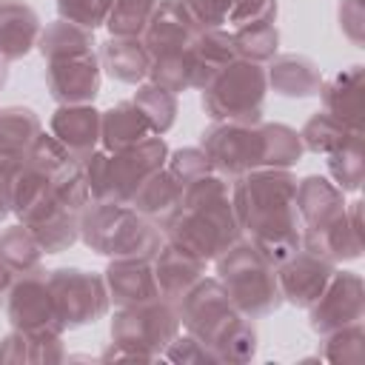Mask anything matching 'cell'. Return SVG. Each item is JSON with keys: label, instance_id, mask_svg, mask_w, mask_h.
Segmentation results:
<instances>
[{"label": "cell", "instance_id": "10", "mask_svg": "<svg viewBox=\"0 0 365 365\" xmlns=\"http://www.w3.org/2000/svg\"><path fill=\"white\" fill-rule=\"evenodd\" d=\"M268 77L262 63L234 57L205 88L202 111L214 123H259Z\"/></svg>", "mask_w": 365, "mask_h": 365}, {"label": "cell", "instance_id": "9", "mask_svg": "<svg viewBox=\"0 0 365 365\" xmlns=\"http://www.w3.org/2000/svg\"><path fill=\"white\" fill-rule=\"evenodd\" d=\"M177 331L180 317L174 302L148 299L120 305L111 319V348L103 354V359H160Z\"/></svg>", "mask_w": 365, "mask_h": 365}, {"label": "cell", "instance_id": "44", "mask_svg": "<svg viewBox=\"0 0 365 365\" xmlns=\"http://www.w3.org/2000/svg\"><path fill=\"white\" fill-rule=\"evenodd\" d=\"M365 17H362V0H342L339 3V26H342V31L359 46L362 43V23Z\"/></svg>", "mask_w": 365, "mask_h": 365}, {"label": "cell", "instance_id": "29", "mask_svg": "<svg viewBox=\"0 0 365 365\" xmlns=\"http://www.w3.org/2000/svg\"><path fill=\"white\" fill-rule=\"evenodd\" d=\"M362 137V128H351L345 123H339L336 117H331L328 111H317L308 117V123L299 131L302 148L314 151V154H331L354 140Z\"/></svg>", "mask_w": 365, "mask_h": 365}, {"label": "cell", "instance_id": "18", "mask_svg": "<svg viewBox=\"0 0 365 365\" xmlns=\"http://www.w3.org/2000/svg\"><path fill=\"white\" fill-rule=\"evenodd\" d=\"M103 279L108 288V299H114L117 305H137V302L160 299L151 257H117L108 262Z\"/></svg>", "mask_w": 365, "mask_h": 365}, {"label": "cell", "instance_id": "42", "mask_svg": "<svg viewBox=\"0 0 365 365\" xmlns=\"http://www.w3.org/2000/svg\"><path fill=\"white\" fill-rule=\"evenodd\" d=\"M163 359H171V362H217V354L208 345H202L197 336L185 334V336H174L165 345Z\"/></svg>", "mask_w": 365, "mask_h": 365}, {"label": "cell", "instance_id": "13", "mask_svg": "<svg viewBox=\"0 0 365 365\" xmlns=\"http://www.w3.org/2000/svg\"><path fill=\"white\" fill-rule=\"evenodd\" d=\"M6 317L17 331H37V334H60L63 322L57 317L48 279L43 268L17 274L11 288L6 291Z\"/></svg>", "mask_w": 365, "mask_h": 365}, {"label": "cell", "instance_id": "8", "mask_svg": "<svg viewBox=\"0 0 365 365\" xmlns=\"http://www.w3.org/2000/svg\"><path fill=\"white\" fill-rule=\"evenodd\" d=\"M217 279L234 308L245 317H265L282 305L277 265L268 262L248 240L231 242L217 257Z\"/></svg>", "mask_w": 365, "mask_h": 365}, {"label": "cell", "instance_id": "28", "mask_svg": "<svg viewBox=\"0 0 365 365\" xmlns=\"http://www.w3.org/2000/svg\"><path fill=\"white\" fill-rule=\"evenodd\" d=\"M63 359L60 334L11 331L0 339V362H57Z\"/></svg>", "mask_w": 365, "mask_h": 365}, {"label": "cell", "instance_id": "39", "mask_svg": "<svg viewBox=\"0 0 365 365\" xmlns=\"http://www.w3.org/2000/svg\"><path fill=\"white\" fill-rule=\"evenodd\" d=\"M111 3L114 0H57V11H60L63 20L94 31L97 26L106 23V17L111 11Z\"/></svg>", "mask_w": 365, "mask_h": 365}, {"label": "cell", "instance_id": "24", "mask_svg": "<svg viewBox=\"0 0 365 365\" xmlns=\"http://www.w3.org/2000/svg\"><path fill=\"white\" fill-rule=\"evenodd\" d=\"M154 131H151L148 120L140 114V108L131 100L100 111V145L106 151L131 148V145H137L140 140H145Z\"/></svg>", "mask_w": 365, "mask_h": 365}, {"label": "cell", "instance_id": "20", "mask_svg": "<svg viewBox=\"0 0 365 365\" xmlns=\"http://www.w3.org/2000/svg\"><path fill=\"white\" fill-rule=\"evenodd\" d=\"M40 17L23 0H0V57L6 63L26 57L40 40Z\"/></svg>", "mask_w": 365, "mask_h": 365}, {"label": "cell", "instance_id": "17", "mask_svg": "<svg viewBox=\"0 0 365 365\" xmlns=\"http://www.w3.org/2000/svg\"><path fill=\"white\" fill-rule=\"evenodd\" d=\"M48 134L83 163L100 148V111L91 103L60 106L48 120Z\"/></svg>", "mask_w": 365, "mask_h": 365}, {"label": "cell", "instance_id": "19", "mask_svg": "<svg viewBox=\"0 0 365 365\" xmlns=\"http://www.w3.org/2000/svg\"><path fill=\"white\" fill-rule=\"evenodd\" d=\"M151 265H154L160 299H165V302H177L197 279L205 277V262L174 248L171 242L160 245V251L151 257Z\"/></svg>", "mask_w": 365, "mask_h": 365}, {"label": "cell", "instance_id": "41", "mask_svg": "<svg viewBox=\"0 0 365 365\" xmlns=\"http://www.w3.org/2000/svg\"><path fill=\"white\" fill-rule=\"evenodd\" d=\"M180 6L194 17L197 26L222 29L234 9V0H180Z\"/></svg>", "mask_w": 365, "mask_h": 365}, {"label": "cell", "instance_id": "43", "mask_svg": "<svg viewBox=\"0 0 365 365\" xmlns=\"http://www.w3.org/2000/svg\"><path fill=\"white\" fill-rule=\"evenodd\" d=\"M277 17V0H234V9L228 14L231 29L245 26V23H257V20H274Z\"/></svg>", "mask_w": 365, "mask_h": 365}, {"label": "cell", "instance_id": "5", "mask_svg": "<svg viewBox=\"0 0 365 365\" xmlns=\"http://www.w3.org/2000/svg\"><path fill=\"white\" fill-rule=\"evenodd\" d=\"M202 26L194 23V17L180 6V0H160L151 11L140 40L151 57L148 80L168 88V91H185L191 88L194 74V40Z\"/></svg>", "mask_w": 365, "mask_h": 365}, {"label": "cell", "instance_id": "33", "mask_svg": "<svg viewBox=\"0 0 365 365\" xmlns=\"http://www.w3.org/2000/svg\"><path fill=\"white\" fill-rule=\"evenodd\" d=\"M0 259L14 271V274H26V271H34L40 268L43 262V248L37 245L34 234L17 222V225H9L3 234H0Z\"/></svg>", "mask_w": 365, "mask_h": 365}, {"label": "cell", "instance_id": "14", "mask_svg": "<svg viewBox=\"0 0 365 365\" xmlns=\"http://www.w3.org/2000/svg\"><path fill=\"white\" fill-rule=\"evenodd\" d=\"M311 328L319 336H328L339 328L356 325L365 317V285L354 271H334L322 294L308 305Z\"/></svg>", "mask_w": 365, "mask_h": 365}, {"label": "cell", "instance_id": "2", "mask_svg": "<svg viewBox=\"0 0 365 365\" xmlns=\"http://www.w3.org/2000/svg\"><path fill=\"white\" fill-rule=\"evenodd\" d=\"M165 242L208 262L240 240V225L231 205V180L217 171L182 185L174 211L160 220Z\"/></svg>", "mask_w": 365, "mask_h": 365}, {"label": "cell", "instance_id": "45", "mask_svg": "<svg viewBox=\"0 0 365 365\" xmlns=\"http://www.w3.org/2000/svg\"><path fill=\"white\" fill-rule=\"evenodd\" d=\"M17 165H20V160L0 157V220H6L11 214V177H14Z\"/></svg>", "mask_w": 365, "mask_h": 365}, {"label": "cell", "instance_id": "16", "mask_svg": "<svg viewBox=\"0 0 365 365\" xmlns=\"http://www.w3.org/2000/svg\"><path fill=\"white\" fill-rule=\"evenodd\" d=\"M334 274V262L314 254V251H294L288 259H282L277 265V279H279V291H282V302L308 308L322 288L328 285Z\"/></svg>", "mask_w": 365, "mask_h": 365}, {"label": "cell", "instance_id": "47", "mask_svg": "<svg viewBox=\"0 0 365 365\" xmlns=\"http://www.w3.org/2000/svg\"><path fill=\"white\" fill-rule=\"evenodd\" d=\"M6 77H9V68H6V60L0 57V88H3V83H6Z\"/></svg>", "mask_w": 365, "mask_h": 365}, {"label": "cell", "instance_id": "27", "mask_svg": "<svg viewBox=\"0 0 365 365\" xmlns=\"http://www.w3.org/2000/svg\"><path fill=\"white\" fill-rule=\"evenodd\" d=\"M40 117L26 106L0 108V157L23 160L40 134Z\"/></svg>", "mask_w": 365, "mask_h": 365}, {"label": "cell", "instance_id": "38", "mask_svg": "<svg viewBox=\"0 0 365 365\" xmlns=\"http://www.w3.org/2000/svg\"><path fill=\"white\" fill-rule=\"evenodd\" d=\"M362 339H365L362 322L348 325V328H339V331H334V334L325 336V351H322V356H325L328 362H359L362 354H365V351H362Z\"/></svg>", "mask_w": 365, "mask_h": 365}, {"label": "cell", "instance_id": "32", "mask_svg": "<svg viewBox=\"0 0 365 365\" xmlns=\"http://www.w3.org/2000/svg\"><path fill=\"white\" fill-rule=\"evenodd\" d=\"M37 46H40V54L46 60H54V57H63V54H74V51H91L94 48V31L60 17V20L48 23L40 31Z\"/></svg>", "mask_w": 365, "mask_h": 365}, {"label": "cell", "instance_id": "35", "mask_svg": "<svg viewBox=\"0 0 365 365\" xmlns=\"http://www.w3.org/2000/svg\"><path fill=\"white\" fill-rule=\"evenodd\" d=\"M265 128V168H291L302 157L299 131L285 123H262Z\"/></svg>", "mask_w": 365, "mask_h": 365}, {"label": "cell", "instance_id": "26", "mask_svg": "<svg viewBox=\"0 0 365 365\" xmlns=\"http://www.w3.org/2000/svg\"><path fill=\"white\" fill-rule=\"evenodd\" d=\"M180 191H182V185L168 174V168L163 165V168H157L154 174H148L145 180H143V185L134 191V197H131V208H137L140 214H145V217H151L157 225H160V220H165L171 211H174V205L180 202Z\"/></svg>", "mask_w": 365, "mask_h": 365}, {"label": "cell", "instance_id": "12", "mask_svg": "<svg viewBox=\"0 0 365 365\" xmlns=\"http://www.w3.org/2000/svg\"><path fill=\"white\" fill-rule=\"evenodd\" d=\"M46 279L63 328L94 322L108 311L111 299L103 277L83 268H54L46 271Z\"/></svg>", "mask_w": 365, "mask_h": 365}, {"label": "cell", "instance_id": "23", "mask_svg": "<svg viewBox=\"0 0 365 365\" xmlns=\"http://www.w3.org/2000/svg\"><path fill=\"white\" fill-rule=\"evenodd\" d=\"M100 68H106L108 77H114L117 83L137 86V83H143L148 77L151 57H148V51H145L140 37H117V34H111L103 43V51H100Z\"/></svg>", "mask_w": 365, "mask_h": 365}, {"label": "cell", "instance_id": "21", "mask_svg": "<svg viewBox=\"0 0 365 365\" xmlns=\"http://www.w3.org/2000/svg\"><path fill=\"white\" fill-rule=\"evenodd\" d=\"M268 86L282 97H314L322 88L319 66L305 54H274L268 60Z\"/></svg>", "mask_w": 365, "mask_h": 365}, {"label": "cell", "instance_id": "37", "mask_svg": "<svg viewBox=\"0 0 365 365\" xmlns=\"http://www.w3.org/2000/svg\"><path fill=\"white\" fill-rule=\"evenodd\" d=\"M160 0H114L106 26L117 37H140Z\"/></svg>", "mask_w": 365, "mask_h": 365}, {"label": "cell", "instance_id": "3", "mask_svg": "<svg viewBox=\"0 0 365 365\" xmlns=\"http://www.w3.org/2000/svg\"><path fill=\"white\" fill-rule=\"evenodd\" d=\"M297 214L302 231V248L331 262L356 259L362 254V202L345 205L342 191L319 174L297 180Z\"/></svg>", "mask_w": 365, "mask_h": 365}, {"label": "cell", "instance_id": "31", "mask_svg": "<svg viewBox=\"0 0 365 365\" xmlns=\"http://www.w3.org/2000/svg\"><path fill=\"white\" fill-rule=\"evenodd\" d=\"M37 245L43 248V254H60V251H68L77 240H80V214L74 211H54L31 225H26Z\"/></svg>", "mask_w": 365, "mask_h": 365}, {"label": "cell", "instance_id": "4", "mask_svg": "<svg viewBox=\"0 0 365 365\" xmlns=\"http://www.w3.org/2000/svg\"><path fill=\"white\" fill-rule=\"evenodd\" d=\"M177 317L185 334L197 336L217 354V362H245L257 351V331L245 314L234 308L220 279H197L177 302Z\"/></svg>", "mask_w": 365, "mask_h": 365}, {"label": "cell", "instance_id": "7", "mask_svg": "<svg viewBox=\"0 0 365 365\" xmlns=\"http://www.w3.org/2000/svg\"><path fill=\"white\" fill-rule=\"evenodd\" d=\"M165 160H168V145L160 134H151L123 151L97 148L88 160H83L88 194H91V200L131 202V197L143 185V180L148 174H154L157 168H163Z\"/></svg>", "mask_w": 365, "mask_h": 365}, {"label": "cell", "instance_id": "30", "mask_svg": "<svg viewBox=\"0 0 365 365\" xmlns=\"http://www.w3.org/2000/svg\"><path fill=\"white\" fill-rule=\"evenodd\" d=\"M231 43H234L237 57L251 60V63H268L277 54L279 31H277L274 20H257V23L231 29Z\"/></svg>", "mask_w": 365, "mask_h": 365}, {"label": "cell", "instance_id": "46", "mask_svg": "<svg viewBox=\"0 0 365 365\" xmlns=\"http://www.w3.org/2000/svg\"><path fill=\"white\" fill-rule=\"evenodd\" d=\"M14 277H17V274H14V271L0 259V297H6V291H9V288H11V282H14Z\"/></svg>", "mask_w": 365, "mask_h": 365}, {"label": "cell", "instance_id": "22", "mask_svg": "<svg viewBox=\"0 0 365 365\" xmlns=\"http://www.w3.org/2000/svg\"><path fill=\"white\" fill-rule=\"evenodd\" d=\"M322 111L351 128H362V66L342 68L319 88Z\"/></svg>", "mask_w": 365, "mask_h": 365}, {"label": "cell", "instance_id": "36", "mask_svg": "<svg viewBox=\"0 0 365 365\" xmlns=\"http://www.w3.org/2000/svg\"><path fill=\"white\" fill-rule=\"evenodd\" d=\"M328 157V174L334 177V185L345 194V191H359L362 185V174H365V163H362V137L325 154Z\"/></svg>", "mask_w": 365, "mask_h": 365}, {"label": "cell", "instance_id": "25", "mask_svg": "<svg viewBox=\"0 0 365 365\" xmlns=\"http://www.w3.org/2000/svg\"><path fill=\"white\" fill-rule=\"evenodd\" d=\"M194 74H191V88H205L237 54H234V43H231V31L222 29H200L197 40H194Z\"/></svg>", "mask_w": 365, "mask_h": 365}, {"label": "cell", "instance_id": "34", "mask_svg": "<svg viewBox=\"0 0 365 365\" xmlns=\"http://www.w3.org/2000/svg\"><path fill=\"white\" fill-rule=\"evenodd\" d=\"M131 103L148 120L154 134H165L177 120V94L157 86V83H143Z\"/></svg>", "mask_w": 365, "mask_h": 365}, {"label": "cell", "instance_id": "6", "mask_svg": "<svg viewBox=\"0 0 365 365\" xmlns=\"http://www.w3.org/2000/svg\"><path fill=\"white\" fill-rule=\"evenodd\" d=\"M80 240L103 257H154L165 242L163 228L128 202L88 200L80 211Z\"/></svg>", "mask_w": 365, "mask_h": 365}, {"label": "cell", "instance_id": "1", "mask_svg": "<svg viewBox=\"0 0 365 365\" xmlns=\"http://www.w3.org/2000/svg\"><path fill=\"white\" fill-rule=\"evenodd\" d=\"M297 177L288 168H254L231 180V205L240 231L274 265L302 248Z\"/></svg>", "mask_w": 365, "mask_h": 365}, {"label": "cell", "instance_id": "15", "mask_svg": "<svg viewBox=\"0 0 365 365\" xmlns=\"http://www.w3.org/2000/svg\"><path fill=\"white\" fill-rule=\"evenodd\" d=\"M100 57L94 48L46 60V86L60 106L94 103L100 91Z\"/></svg>", "mask_w": 365, "mask_h": 365}, {"label": "cell", "instance_id": "40", "mask_svg": "<svg viewBox=\"0 0 365 365\" xmlns=\"http://www.w3.org/2000/svg\"><path fill=\"white\" fill-rule=\"evenodd\" d=\"M165 168H168V174H171L180 185H185V182H191V180H197V177L214 171L202 148H177V151H168Z\"/></svg>", "mask_w": 365, "mask_h": 365}, {"label": "cell", "instance_id": "11", "mask_svg": "<svg viewBox=\"0 0 365 365\" xmlns=\"http://www.w3.org/2000/svg\"><path fill=\"white\" fill-rule=\"evenodd\" d=\"M200 148L205 151L211 168L225 180H237L254 168H265L262 120L259 123H211L200 137Z\"/></svg>", "mask_w": 365, "mask_h": 365}]
</instances>
